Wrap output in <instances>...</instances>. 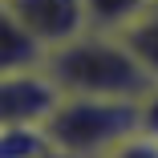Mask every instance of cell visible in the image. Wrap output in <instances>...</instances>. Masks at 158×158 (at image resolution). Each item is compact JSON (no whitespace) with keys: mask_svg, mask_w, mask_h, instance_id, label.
I'll list each match as a JSON object with an SVG mask.
<instances>
[{"mask_svg":"<svg viewBox=\"0 0 158 158\" xmlns=\"http://www.w3.org/2000/svg\"><path fill=\"white\" fill-rule=\"evenodd\" d=\"M45 73L57 93H85V98H130L142 102L158 85L122 33L85 28L73 41L45 53Z\"/></svg>","mask_w":158,"mask_h":158,"instance_id":"1","label":"cell"},{"mask_svg":"<svg viewBox=\"0 0 158 158\" xmlns=\"http://www.w3.org/2000/svg\"><path fill=\"white\" fill-rule=\"evenodd\" d=\"M41 130L57 158H106L142 130V102L61 93Z\"/></svg>","mask_w":158,"mask_h":158,"instance_id":"2","label":"cell"},{"mask_svg":"<svg viewBox=\"0 0 158 158\" xmlns=\"http://www.w3.org/2000/svg\"><path fill=\"white\" fill-rule=\"evenodd\" d=\"M57 85L49 81L45 65L24 73H0V130L16 126H45L49 110L57 106Z\"/></svg>","mask_w":158,"mask_h":158,"instance_id":"3","label":"cell"},{"mask_svg":"<svg viewBox=\"0 0 158 158\" xmlns=\"http://www.w3.org/2000/svg\"><path fill=\"white\" fill-rule=\"evenodd\" d=\"M12 8V16L33 33V41L49 53L57 45L73 41L77 33H85V0H4Z\"/></svg>","mask_w":158,"mask_h":158,"instance_id":"4","label":"cell"},{"mask_svg":"<svg viewBox=\"0 0 158 158\" xmlns=\"http://www.w3.org/2000/svg\"><path fill=\"white\" fill-rule=\"evenodd\" d=\"M41 65H45V49L0 0V73H24V69H41Z\"/></svg>","mask_w":158,"mask_h":158,"instance_id":"5","label":"cell"},{"mask_svg":"<svg viewBox=\"0 0 158 158\" xmlns=\"http://www.w3.org/2000/svg\"><path fill=\"white\" fill-rule=\"evenodd\" d=\"M122 41L134 49V57L146 65V73L158 81V0L122 28Z\"/></svg>","mask_w":158,"mask_h":158,"instance_id":"6","label":"cell"},{"mask_svg":"<svg viewBox=\"0 0 158 158\" xmlns=\"http://www.w3.org/2000/svg\"><path fill=\"white\" fill-rule=\"evenodd\" d=\"M154 0H85V20L89 28H106V33H122L138 12H146Z\"/></svg>","mask_w":158,"mask_h":158,"instance_id":"7","label":"cell"},{"mask_svg":"<svg viewBox=\"0 0 158 158\" xmlns=\"http://www.w3.org/2000/svg\"><path fill=\"white\" fill-rule=\"evenodd\" d=\"M0 158H57L41 126H16L0 130Z\"/></svg>","mask_w":158,"mask_h":158,"instance_id":"8","label":"cell"},{"mask_svg":"<svg viewBox=\"0 0 158 158\" xmlns=\"http://www.w3.org/2000/svg\"><path fill=\"white\" fill-rule=\"evenodd\" d=\"M106 158H158V138H150V134H134V138H126L122 146H114Z\"/></svg>","mask_w":158,"mask_h":158,"instance_id":"9","label":"cell"},{"mask_svg":"<svg viewBox=\"0 0 158 158\" xmlns=\"http://www.w3.org/2000/svg\"><path fill=\"white\" fill-rule=\"evenodd\" d=\"M142 134L158 138V85L142 98Z\"/></svg>","mask_w":158,"mask_h":158,"instance_id":"10","label":"cell"}]
</instances>
